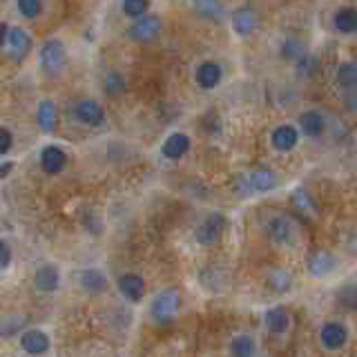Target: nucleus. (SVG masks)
Returning a JSON list of instances; mask_svg holds the SVG:
<instances>
[{
  "mask_svg": "<svg viewBox=\"0 0 357 357\" xmlns=\"http://www.w3.org/2000/svg\"><path fill=\"white\" fill-rule=\"evenodd\" d=\"M178 306H181V293H178L176 289H165L154 297V302L150 306V313L156 322L165 324L178 313Z\"/></svg>",
  "mask_w": 357,
  "mask_h": 357,
  "instance_id": "obj_1",
  "label": "nucleus"
},
{
  "mask_svg": "<svg viewBox=\"0 0 357 357\" xmlns=\"http://www.w3.org/2000/svg\"><path fill=\"white\" fill-rule=\"evenodd\" d=\"M38 58H41V67L47 74H58L67 63V49L58 38H52L41 47Z\"/></svg>",
  "mask_w": 357,
  "mask_h": 357,
  "instance_id": "obj_2",
  "label": "nucleus"
},
{
  "mask_svg": "<svg viewBox=\"0 0 357 357\" xmlns=\"http://www.w3.org/2000/svg\"><path fill=\"white\" fill-rule=\"evenodd\" d=\"M228 226V219L221 214V212H212L208 214L205 219L201 221V226L196 228V241H199L201 246H212L221 239V235L226 230Z\"/></svg>",
  "mask_w": 357,
  "mask_h": 357,
  "instance_id": "obj_3",
  "label": "nucleus"
},
{
  "mask_svg": "<svg viewBox=\"0 0 357 357\" xmlns=\"http://www.w3.org/2000/svg\"><path fill=\"white\" fill-rule=\"evenodd\" d=\"M161 29H163V23L158 16H143L130 27V32L127 34H130L138 43H150L158 34H161Z\"/></svg>",
  "mask_w": 357,
  "mask_h": 357,
  "instance_id": "obj_4",
  "label": "nucleus"
},
{
  "mask_svg": "<svg viewBox=\"0 0 357 357\" xmlns=\"http://www.w3.org/2000/svg\"><path fill=\"white\" fill-rule=\"evenodd\" d=\"M74 114H76L78 121L87 127H101L105 123V110L96 101H89V98L87 101L76 103Z\"/></svg>",
  "mask_w": 357,
  "mask_h": 357,
  "instance_id": "obj_5",
  "label": "nucleus"
},
{
  "mask_svg": "<svg viewBox=\"0 0 357 357\" xmlns=\"http://www.w3.org/2000/svg\"><path fill=\"white\" fill-rule=\"evenodd\" d=\"M320 340L326 351H340L342 346L349 342V331H346V326H342L340 322H329L324 324Z\"/></svg>",
  "mask_w": 357,
  "mask_h": 357,
  "instance_id": "obj_6",
  "label": "nucleus"
},
{
  "mask_svg": "<svg viewBox=\"0 0 357 357\" xmlns=\"http://www.w3.org/2000/svg\"><path fill=\"white\" fill-rule=\"evenodd\" d=\"M118 293H121L125 300H130V302H141L143 300V295H145V282H143V277H138L134 273H125L118 277Z\"/></svg>",
  "mask_w": 357,
  "mask_h": 357,
  "instance_id": "obj_7",
  "label": "nucleus"
},
{
  "mask_svg": "<svg viewBox=\"0 0 357 357\" xmlns=\"http://www.w3.org/2000/svg\"><path fill=\"white\" fill-rule=\"evenodd\" d=\"M67 165V152L58 145H45L41 152V167L47 174L63 172Z\"/></svg>",
  "mask_w": 357,
  "mask_h": 357,
  "instance_id": "obj_8",
  "label": "nucleus"
},
{
  "mask_svg": "<svg viewBox=\"0 0 357 357\" xmlns=\"http://www.w3.org/2000/svg\"><path fill=\"white\" fill-rule=\"evenodd\" d=\"M34 284L41 293H54L61 286V273H58V268L54 264H45L36 271Z\"/></svg>",
  "mask_w": 357,
  "mask_h": 357,
  "instance_id": "obj_9",
  "label": "nucleus"
},
{
  "mask_svg": "<svg viewBox=\"0 0 357 357\" xmlns=\"http://www.w3.org/2000/svg\"><path fill=\"white\" fill-rule=\"evenodd\" d=\"M221 76H223L221 65H217L212 61L201 63L199 67H196V74H194L196 83H199V87H203V89H214L221 83Z\"/></svg>",
  "mask_w": 357,
  "mask_h": 357,
  "instance_id": "obj_10",
  "label": "nucleus"
},
{
  "mask_svg": "<svg viewBox=\"0 0 357 357\" xmlns=\"http://www.w3.org/2000/svg\"><path fill=\"white\" fill-rule=\"evenodd\" d=\"M264 324H266V329L271 331L273 335H282V333L289 331V326H291V315H289V311L284 309V306H275V309L266 311V315H264Z\"/></svg>",
  "mask_w": 357,
  "mask_h": 357,
  "instance_id": "obj_11",
  "label": "nucleus"
},
{
  "mask_svg": "<svg viewBox=\"0 0 357 357\" xmlns=\"http://www.w3.org/2000/svg\"><path fill=\"white\" fill-rule=\"evenodd\" d=\"M21 346L29 355H43L49 351V337L43 331H25L21 335Z\"/></svg>",
  "mask_w": 357,
  "mask_h": 357,
  "instance_id": "obj_12",
  "label": "nucleus"
},
{
  "mask_svg": "<svg viewBox=\"0 0 357 357\" xmlns=\"http://www.w3.org/2000/svg\"><path fill=\"white\" fill-rule=\"evenodd\" d=\"M78 282L92 295L107 291V277L103 275V271H98V268H85V271H81L78 273Z\"/></svg>",
  "mask_w": 357,
  "mask_h": 357,
  "instance_id": "obj_13",
  "label": "nucleus"
},
{
  "mask_svg": "<svg viewBox=\"0 0 357 357\" xmlns=\"http://www.w3.org/2000/svg\"><path fill=\"white\" fill-rule=\"evenodd\" d=\"M187 150H190V136L183 132L170 134L161 145V152L165 158H181Z\"/></svg>",
  "mask_w": 357,
  "mask_h": 357,
  "instance_id": "obj_14",
  "label": "nucleus"
},
{
  "mask_svg": "<svg viewBox=\"0 0 357 357\" xmlns=\"http://www.w3.org/2000/svg\"><path fill=\"white\" fill-rule=\"evenodd\" d=\"M7 43H9V47H12V54L16 58H25L29 52H32V36H29L21 27H9Z\"/></svg>",
  "mask_w": 357,
  "mask_h": 357,
  "instance_id": "obj_15",
  "label": "nucleus"
},
{
  "mask_svg": "<svg viewBox=\"0 0 357 357\" xmlns=\"http://www.w3.org/2000/svg\"><path fill=\"white\" fill-rule=\"evenodd\" d=\"M246 183H248V190L268 192L277 185V174L273 170H268V167H262V170H255V172L248 174Z\"/></svg>",
  "mask_w": 357,
  "mask_h": 357,
  "instance_id": "obj_16",
  "label": "nucleus"
},
{
  "mask_svg": "<svg viewBox=\"0 0 357 357\" xmlns=\"http://www.w3.org/2000/svg\"><path fill=\"white\" fill-rule=\"evenodd\" d=\"M297 141H300V132L293 125H280L273 132V147L280 152H291L297 145Z\"/></svg>",
  "mask_w": 357,
  "mask_h": 357,
  "instance_id": "obj_17",
  "label": "nucleus"
},
{
  "mask_svg": "<svg viewBox=\"0 0 357 357\" xmlns=\"http://www.w3.org/2000/svg\"><path fill=\"white\" fill-rule=\"evenodd\" d=\"M257 25H259V21H257V14L253 9H237L232 14V29L239 36H250Z\"/></svg>",
  "mask_w": 357,
  "mask_h": 357,
  "instance_id": "obj_18",
  "label": "nucleus"
},
{
  "mask_svg": "<svg viewBox=\"0 0 357 357\" xmlns=\"http://www.w3.org/2000/svg\"><path fill=\"white\" fill-rule=\"evenodd\" d=\"M300 127L304 130V134H309L311 138L322 136L324 130H326V118H324L320 112L309 110V112H304V114L300 116Z\"/></svg>",
  "mask_w": 357,
  "mask_h": 357,
  "instance_id": "obj_19",
  "label": "nucleus"
},
{
  "mask_svg": "<svg viewBox=\"0 0 357 357\" xmlns=\"http://www.w3.org/2000/svg\"><path fill=\"white\" fill-rule=\"evenodd\" d=\"M38 127H41L43 132H54V127H56V121H58V110H56V105L54 101H41V105H38Z\"/></svg>",
  "mask_w": 357,
  "mask_h": 357,
  "instance_id": "obj_20",
  "label": "nucleus"
},
{
  "mask_svg": "<svg viewBox=\"0 0 357 357\" xmlns=\"http://www.w3.org/2000/svg\"><path fill=\"white\" fill-rule=\"evenodd\" d=\"M268 235L275 244H289L293 239V226L284 217H275V219L268 223Z\"/></svg>",
  "mask_w": 357,
  "mask_h": 357,
  "instance_id": "obj_21",
  "label": "nucleus"
},
{
  "mask_svg": "<svg viewBox=\"0 0 357 357\" xmlns=\"http://www.w3.org/2000/svg\"><path fill=\"white\" fill-rule=\"evenodd\" d=\"M335 29L342 34H355L357 32V9L344 7L335 14Z\"/></svg>",
  "mask_w": 357,
  "mask_h": 357,
  "instance_id": "obj_22",
  "label": "nucleus"
},
{
  "mask_svg": "<svg viewBox=\"0 0 357 357\" xmlns=\"http://www.w3.org/2000/svg\"><path fill=\"white\" fill-rule=\"evenodd\" d=\"M257 344L250 335H237L230 342V355L232 357H255Z\"/></svg>",
  "mask_w": 357,
  "mask_h": 357,
  "instance_id": "obj_23",
  "label": "nucleus"
},
{
  "mask_svg": "<svg viewBox=\"0 0 357 357\" xmlns=\"http://www.w3.org/2000/svg\"><path fill=\"white\" fill-rule=\"evenodd\" d=\"M335 268V259L331 255H326V253H320V255H315L313 259H311V273L315 277H326L331 271Z\"/></svg>",
  "mask_w": 357,
  "mask_h": 357,
  "instance_id": "obj_24",
  "label": "nucleus"
},
{
  "mask_svg": "<svg viewBox=\"0 0 357 357\" xmlns=\"http://www.w3.org/2000/svg\"><path fill=\"white\" fill-rule=\"evenodd\" d=\"M337 81L344 85L346 89H355L357 87V65L355 63H342L337 69Z\"/></svg>",
  "mask_w": 357,
  "mask_h": 357,
  "instance_id": "obj_25",
  "label": "nucleus"
},
{
  "mask_svg": "<svg viewBox=\"0 0 357 357\" xmlns=\"http://www.w3.org/2000/svg\"><path fill=\"white\" fill-rule=\"evenodd\" d=\"M121 9H123L125 16L136 18V21H138V18H143L147 9H150V3H147V0H125V3L121 5Z\"/></svg>",
  "mask_w": 357,
  "mask_h": 357,
  "instance_id": "obj_26",
  "label": "nucleus"
},
{
  "mask_svg": "<svg viewBox=\"0 0 357 357\" xmlns=\"http://www.w3.org/2000/svg\"><path fill=\"white\" fill-rule=\"evenodd\" d=\"M282 52H284L286 58H291V61H295V63L300 61V58H304L306 54H309V52H306V45L302 41H295V38H291V41L284 43Z\"/></svg>",
  "mask_w": 357,
  "mask_h": 357,
  "instance_id": "obj_27",
  "label": "nucleus"
},
{
  "mask_svg": "<svg viewBox=\"0 0 357 357\" xmlns=\"http://www.w3.org/2000/svg\"><path fill=\"white\" fill-rule=\"evenodd\" d=\"M105 92L110 94V96H118L125 89V78L118 74V72H110L105 76Z\"/></svg>",
  "mask_w": 357,
  "mask_h": 357,
  "instance_id": "obj_28",
  "label": "nucleus"
},
{
  "mask_svg": "<svg viewBox=\"0 0 357 357\" xmlns=\"http://www.w3.org/2000/svg\"><path fill=\"white\" fill-rule=\"evenodd\" d=\"M268 284H271V289L277 291V293H286L291 289V277L286 271H275L271 277H268Z\"/></svg>",
  "mask_w": 357,
  "mask_h": 357,
  "instance_id": "obj_29",
  "label": "nucleus"
},
{
  "mask_svg": "<svg viewBox=\"0 0 357 357\" xmlns=\"http://www.w3.org/2000/svg\"><path fill=\"white\" fill-rule=\"evenodd\" d=\"M16 7H18V12H21V16H25V18H36L43 12V5L38 3V0H21Z\"/></svg>",
  "mask_w": 357,
  "mask_h": 357,
  "instance_id": "obj_30",
  "label": "nucleus"
},
{
  "mask_svg": "<svg viewBox=\"0 0 357 357\" xmlns=\"http://www.w3.org/2000/svg\"><path fill=\"white\" fill-rule=\"evenodd\" d=\"M194 7L199 9L205 18H214V21H219L223 14V7L219 3H196Z\"/></svg>",
  "mask_w": 357,
  "mask_h": 357,
  "instance_id": "obj_31",
  "label": "nucleus"
},
{
  "mask_svg": "<svg viewBox=\"0 0 357 357\" xmlns=\"http://www.w3.org/2000/svg\"><path fill=\"white\" fill-rule=\"evenodd\" d=\"M315 69H317V58H313L311 54H306L304 58H300V61H297V74L311 76Z\"/></svg>",
  "mask_w": 357,
  "mask_h": 357,
  "instance_id": "obj_32",
  "label": "nucleus"
},
{
  "mask_svg": "<svg viewBox=\"0 0 357 357\" xmlns=\"http://www.w3.org/2000/svg\"><path fill=\"white\" fill-rule=\"evenodd\" d=\"M14 145V134L7 127H0V156H5Z\"/></svg>",
  "mask_w": 357,
  "mask_h": 357,
  "instance_id": "obj_33",
  "label": "nucleus"
},
{
  "mask_svg": "<svg viewBox=\"0 0 357 357\" xmlns=\"http://www.w3.org/2000/svg\"><path fill=\"white\" fill-rule=\"evenodd\" d=\"M12 264V248L5 239H0V268H7Z\"/></svg>",
  "mask_w": 357,
  "mask_h": 357,
  "instance_id": "obj_34",
  "label": "nucleus"
},
{
  "mask_svg": "<svg viewBox=\"0 0 357 357\" xmlns=\"http://www.w3.org/2000/svg\"><path fill=\"white\" fill-rule=\"evenodd\" d=\"M7 36H9V25H7V23H0V47L5 45Z\"/></svg>",
  "mask_w": 357,
  "mask_h": 357,
  "instance_id": "obj_35",
  "label": "nucleus"
},
{
  "mask_svg": "<svg viewBox=\"0 0 357 357\" xmlns=\"http://www.w3.org/2000/svg\"><path fill=\"white\" fill-rule=\"evenodd\" d=\"M14 170V163L12 161H7V163H3V165H0V178H5L9 172H12Z\"/></svg>",
  "mask_w": 357,
  "mask_h": 357,
  "instance_id": "obj_36",
  "label": "nucleus"
}]
</instances>
